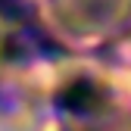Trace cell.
Segmentation results:
<instances>
[{
	"mask_svg": "<svg viewBox=\"0 0 131 131\" xmlns=\"http://www.w3.org/2000/svg\"><path fill=\"white\" fill-rule=\"evenodd\" d=\"M53 16L72 38H100L131 16V0H50Z\"/></svg>",
	"mask_w": 131,
	"mask_h": 131,
	"instance_id": "6da1fadb",
	"label": "cell"
}]
</instances>
